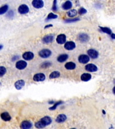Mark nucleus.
<instances>
[{
    "mask_svg": "<svg viewBox=\"0 0 115 129\" xmlns=\"http://www.w3.org/2000/svg\"><path fill=\"white\" fill-rule=\"evenodd\" d=\"M52 122V119L49 116H44L35 124V127L37 128H42L48 126Z\"/></svg>",
    "mask_w": 115,
    "mask_h": 129,
    "instance_id": "obj_1",
    "label": "nucleus"
},
{
    "mask_svg": "<svg viewBox=\"0 0 115 129\" xmlns=\"http://www.w3.org/2000/svg\"><path fill=\"white\" fill-rule=\"evenodd\" d=\"M52 52L49 49H42L38 52V55L43 58H48L51 55Z\"/></svg>",
    "mask_w": 115,
    "mask_h": 129,
    "instance_id": "obj_2",
    "label": "nucleus"
},
{
    "mask_svg": "<svg viewBox=\"0 0 115 129\" xmlns=\"http://www.w3.org/2000/svg\"><path fill=\"white\" fill-rule=\"evenodd\" d=\"M18 12L20 13V14H28L30 10H29V8L28 6L26 4H22V5H20L19 7H18Z\"/></svg>",
    "mask_w": 115,
    "mask_h": 129,
    "instance_id": "obj_3",
    "label": "nucleus"
},
{
    "mask_svg": "<svg viewBox=\"0 0 115 129\" xmlns=\"http://www.w3.org/2000/svg\"><path fill=\"white\" fill-rule=\"evenodd\" d=\"M46 76L44 73H36L33 77V80L36 82H39V81H43L45 80Z\"/></svg>",
    "mask_w": 115,
    "mask_h": 129,
    "instance_id": "obj_4",
    "label": "nucleus"
},
{
    "mask_svg": "<svg viewBox=\"0 0 115 129\" xmlns=\"http://www.w3.org/2000/svg\"><path fill=\"white\" fill-rule=\"evenodd\" d=\"M32 5L36 9H40L44 7V2L42 0H33Z\"/></svg>",
    "mask_w": 115,
    "mask_h": 129,
    "instance_id": "obj_5",
    "label": "nucleus"
},
{
    "mask_svg": "<svg viewBox=\"0 0 115 129\" xmlns=\"http://www.w3.org/2000/svg\"><path fill=\"white\" fill-rule=\"evenodd\" d=\"M79 62L82 64H86L90 61V56L87 54H81L78 57Z\"/></svg>",
    "mask_w": 115,
    "mask_h": 129,
    "instance_id": "obj_6",
    "label": "nucleus"
},
{
    "mask_svg": "<svg viewBox=\"0 0 115 129\" xmlns=\"http://www.w3.org/2000/svg\"><path fill=\"white\" fill-rule=\"evenodd\" d=\"M87 52H88V55L92 58H93V59H96V58H98L99 56V54L98 52V51H96V50H94V49H92V48L89 49V50L87 51Z\"/></svg>",
    "mask_w": 115,
    "mask_h": 129,
    "instance_id": "obj_7",
    "label": "nucleus"
},
{
    "mask_svg": "<svg viewBox=\"0 0 115 129\" xmlns=\"http://www.w3.org/2000/svg\"><path fill=\"white\" fill-rule=\"evenodd\" d=\"M85 69L88 71V72H96L98 71V67L96 65H95L94 64L92 63H90L85 65Z\"/></svg>",
    "mask_w": 115,
    "mask_h": 129,
    "instance_id": "obj_8",
    "label": "nucleus"
},
{
    "mask_svg": "<svg viewBox=\"0 0 115 129\" xmlns=\"http://www.w3.org/2000/svg\"><path fill=\"white\" fill-rule=\"evenodd\" d=\"M75 43L72 41H69V42H65L64 44V48L67 50H72L75 48Z\"/></svg>",
    "mask_w": 115,
    "mask_h": 129,
    "instance_id": "obj_9",
    "label": "nucleus"
},
{
    "mask_svg": "<svg viewBox=\"0 0 115 129\" xmlns=\"http://www.w3.org/2000/svg\"><path fill=\"white\" fill-rule=\"evenodd\" d=\"M26 67H27V62L25 60H18L16 64V69H18L19 70H22V69L26 68Z\"/></svg>",
    "mask_w": 115,
    "mask_h": 129,
    "instance_id": "obj_10",
    "label": "nucleus"
},
{
    "mask_svg": "<svg viewBox=\"0 0 115 129\" xmlns=\"http://www.w3.org/2000/svg\"><path fill=\"white\" fill-rule=\"evenodd\" d=\"M32 126V124L31 122L28 120H24L20 124V128L22 129H29L31 128Z\"/></svg>",
    "mask_w": 115,
    "mask_h": 129,
    "instance_id": "obj_11",
    "label": "nucleus"
},
{
    "mask_svg": "<svg viewBox=\"0 0 115 129\" xmlns=\"http://www.w3.org/2000/svg\"><path fill=\"white\" fill-rule=\"evenodd\" d=\"M56 42L59 44H63L66 42V36L63 34H59L56 37Z\"/></svg>",
    "mask_w": 115,
    "mask_h": 129,
    "instance_id": "obj_12",
    "label": "nucleus"
},
{
    "mask_svg": "<svg viewBox=\"0 0 115 129\" xmlns=\"http://www.w3.org/2000/svg\"><path fill=\"white\" fill-rule=\"evenodd\" d=\"M34 53L32 52H26L22 54V57L24 60H30L33 59L34 58Z\"/></svg>",
    "mask_w": 115,
    "mask_h": 129,
    "instance_id": "obj_13",
    "label": "nucleus"
},
{
    "mask_svg": "<svg viewBox=\"0 0 115 129\" xmlns=\"http://www.w3.org/2000/svg\"><path fill=\"white\" fill-rule=\"evenodd\" d=\"M54 39V36L53 35H46L42 38V42L44 44H49L52 42V40Z\"/></svg>",
    "mask_w": 115,
    "mask_h": 129,
    "instance_id": "obj_14",
    "label": "nucleus"
},
{
    "mask_svg": "<svg viewBox=\"0 0 115 129\" xmlns=\"http://www.w3.org/2000/svg\"><path fill=\"white\" fill-rule=\"evenodd\" d=\"M24 85H25V81L23 79H20V80L17 81L15 83V84H14V86H15L16 89H18V90L21 89Z\"/></svg>",
    "mask_w": 115,
    "mask_h": 129,
    "instance_id": "obj_15",
    "label": "nucleus"
},
{
    "mask_svg": "<svg viewBox=\"0 0 115 129\" xmlns=\"http://www.w3.org/2000/svg\"><path fill=\"white\" fill-rule=\"evenodd\" d=\"M72 2L68 0V1H66L65 2L64 4L62 5V8L64 10H70L71 8H72Z\"/></svg>",
    "mask_w": 115,
    "mask_h": 129,
    "instance_id": "obj_16",
    "label": "nucleus"
},
{
    "mask_svg": "<svg viewBox=\"0 0 115 129\" xmlns=\"http://www.w3.org/2000/svg\"><path fill=\"white\" fill-rule=\"evenodd\" d=\"M1 118L4 121H10L12 118V117L10 115V114L7 112H3L1 114Z\"/></svg>",
    "mask_w": 115,
    "mask_h": 129,
    "instance_id": "obj_17",
    "label": "nucleus"
},
{
    "mask_svg": "<svg viewBox=\"0 0 115 129\" xmlns=\"http://www.w3.org/2000/svg\"><path fill=\"white\" fill-rule=\"evenodd\" d=\"M67 120V116L66 115L61 114L57 116L56 118V122L58 123H62Z\"/></svg>",
    "mask_w": 115,
    "mask_h": 129,
    "instance_id": "obj_18",
    "label": "nucleus"
},
{
    "mask_svg": "<svg viewBox=\"0 0 115 129\" xmlns=\"http://www.w3.org/2000/svg\"><path fill=\"white\" fill-rule=\"evenodd\" d=\"M79 40L81 42H86L89 40V36L86 34H80L79 35Z\"/></svg>",
    "mask_w": 115,
    "mask_h": 129,
    "instance_id": "obj_19",
    "label": "nucleus"
},
{
    "mask_svg": "<svg viewBox=\"0 0 115 129\" xmlns=\"http://www.w3.org/2000/svg\"><path fill=\"white\" fill-rule=\"evenodd\" d=\"M92 78V75L90 73H83L81 75V80L83 81H88Z\"/></svg>",
    "mask_w": 115,
    "mask_h": 129,
    "instance_id": "obj_20",
    "label": "nucleus"
},
{
    "mask_svg": "<svg viewBox=\"0 0 115 129\" xmlns=\"http://www.w3.org/2000/svg\"><path fill=\"white\" fill-rule=\"evenodd\" d=\"M65 67L68 70H73L76 67V64L73 62H68L65 64Z\"/></svg>",
    "mask_w": 115,
    "mask_h": 129,
    "instance_id": "obj_21",
    "label": "nucleus"
},
{
    "mask_svg": "<svg viewBox=\"0 0 115 129\" xmlns=\"http://www.w3.org/2000/svg\"><path fill=\"white\" fill-rule=\"evenodd\" d=\"M68 57H69L68 54H60V55L57 57V60H58V62H63L67 60Z\"/></svg>",
    "mask_w": 115,
    "mask_h": 129,
    "instance_id": "obj_22",
    "label": "nucleus"
},
{
    "mask_svg": "<svg viewBox=\"0 0 115 129\" xmlns=\"http://www.w3.org/2000/svg\"><path fill=\"white\" fill-rule=\"evenodd\" d=\"M61 75L60 73L56 71H53L49 75V78L50 79H56V78H58Z\"/></svg>",
    "mask_w": 115,
    "mask_h": 129,
    "instance_id": "obj_23",
    "label": "nucleus"
},
{
    "mask_svg": "<svg viewBox=\"0 0 115 129\" xmlns=\"http://www.w3.org/2000/svg\"><path fill=\"white\" fill-rule=\"evenodd\" d=\"M100 29L102 32L104 33H106V34H112V30L110 29L109 28H107V27H102V26H100Z\"/></svg>",
    "mask_w": 115,
    "mask_h": 129,
    "instance_id": "obj_24",
    "label": "nucleus"
},
{
    "mask_svg": "<svg viewBox=\"0 0 115 129\" xmlns=\"http://www.w3.org/2000/svg\"><path fill=\"white\" fill-rule=\"evenodd\" d=\"M67 14L70 18H74L75 16H76L77 14V11L76 10H71L70 11L67 12Z\"/></svg>",
    "mask_w": 115,
    "mask_h": 129,
    "instance_id": "obj_25",
    "label": "nucleus"
},
{
    "mask_svg": "<svg viewBox=\"0 0 115 129\" xmlns=\"http://www.w3.org/2000/svg\"><path fill=\"white\" fill-rule=\"evenodd\" d=\"M8 10V5H4V6L0 7V15L6 14Z\"/></svg>",
    "mask_w": 115,
    "mask_h": 129,
    "instance_id": "obj_26",
    "label": "nucleus"
},
{
    "mask_svg": "<svg viewBox=\"0 0 115 129\" xmlns=\"http://www.w3.org/2000/svg\"><path fill=\"white\" fill-rule=\"evenodd\" d=\"M58 18V16L56 15V14H54L53 13H50L48 14L47 18H46V20H52V19H56V18Z\"/></svg>",
    "mask_w": 115,
    "mask_h": 129,
    "instance_id": "obj_27",
    "label": "nucleus"
},
{
    "mask_svg": "<svg viewBox=\"0 0 115 129\" xmlns=\"http://www.w3.org/2000/svg\"><path fill=\"white\" fill-rule=\"evenodd\" d=\"M6 68L5 67H3V66H0V77H2L4 76V75L6 73Z\"/></svg>",
    "mask_w": 115,
    "mask_h": 129,
    "instance_id": "obj_28",
    "label": "nucleus"
},
{
    "mask_svg": "<svg viewBox=\"0 0 115 129\" xmlns=\"http://www.w3.org/2000/svg\"><path fill=\"white\" fill-rule=\"evenodd\" d=\"M63 104V102H61V101H59V102H57L54 103V106H52V107H50V108H49V110H55V109L57 108V106H59L60 104Z\"/></svg>",
    "mask_w": 115,
    "mask_h": 129,
    "instance_id": "obj_29",
    "label": "nucleus"
},
{
    "mask_svg": "<svg viewBox=\"0 0 115 129\" xmlns=\"http://www.w3.org/2000/svg\"><path fill=\"white\" fill-rule=\"evenodd\" d=\"M52 10L53 12H56L58 10V8H57V0H54L53 5H52Z\"/></svg>",
    "mask_w": 115,
    "mask_h": 129,
    "instance_id": "obj_30",
    "label": "nucleus"
},
{
    "mask_svg": "<svg viewBox=\"0 0 115 129\" xmlns=\"http://www.w3.org/2000/svg\"><path fill=\"white\" fill-rule=\"evenodd\" d=\"M79 20V18H72V19H67V20H65V22H67V23H71V22H77Z\"/></svg>",
    "mask_w": 115,
    "mask_h": 129,
    "instance_id": "obj_31",
    "label": "nucleus"
},
{
    "mask_svg": "<svg viewBox=\"0 0 115 129\" xmlns=\"http://www.w3.org/2000/svg\"><path fill=\"white\" fill-rule=\"evenodd\" d=\"M78 14L79 15H83V14H85L87 13V10L83 8H81L79 9L78 10Z\"/></svg>",
    "mask_w": 115,
    "mask_h": 129,
    "instance_id": "obj_32",
    "label": "nucleus"
},
{
    "mask_svg": "<svg viewBox=\"0 0 115 129\" xmlns=\"http://www.w3.org/2000/svg\"><path fill=\"white\" fill-rule=\"evenodd\" d=\"M51 62H43L42 64H41V67L42 68H46V67H48L51 66Z\"/></svg>",
    "mask_w": 115,
    "mask_h": 129,
    "instance_id": "obj_33",
    "label": "nucleus"
},
{
    "mask_svg": "<svg viewBox=\"0 0 115 129\" xmlns=\"http://www.w3.org/2000/svg\"><path fill=\"white\" fill-rule=\"evenodd\" d=\"M8 16H9V17H12V16H14V12H13L12 10L9 11V12H8Z\"/></svg>",
    "mask_w": 115,
    "mask_h": 129,
    "instance_id": "obj_34",
    "label": "nucleus"
},
{
    "mask_svg": "<svg viewBox=\"0 0 115 129\" xmlns=\"http://www.w3.org/2000/svg\"><path fill=\"white\" fill-rule=\"evenodd\" d=\"M52 24H49V25H47V26H46L45 27H44V28H50V27H52Z\"/></svg>",
    "mask_w": 115,
    "mask_h": 129,
    "instance_id": "obj_35",
    "label": "nucleus"
},
{
    "mask_svg": "<svg viewBox=\"0 0 115 129\" xmlns=\"http://www.w3.org/2000/svg\"><path fill=\"white\" fill-rule=\"evenodd\" d=\"M111 36H112V38H113V39H114L115 38V34H111Z\"/></svg>",
    "mask_w": 115,
    "mask_h": 129,
    "instance_id": "obj_36",
    "label": "nucleus"
},
{
    "mask_svg": "<svg viewBox=\"0 0 115 129\" xmlns=\"http://www.w3.org/2000/svg\"><path fill=\"white\" fill-rule=\"evenodd\" d=\"M2 48H3V46H2V45H0V50H1Z\"/></svg>",
    "mask_w": 115,
    "mask_h": 129,
    "instance_id": "obj_37",
    "label": "nucleus"
},
{
    "mask_svg": "<svg viewBox=\"0 0 115 129\" xmlns=\"http://www.w3.org/2000/svg\"><path fill=\"white\" fill-rule=\"evenodd\" d=\"M0 85H1V82H0Z\"/></svg>",
    "mask_w": 115,
    "mask_h": 129,
    "instance_id": "obj_38",
    "label": "nucleus"
}]
</instances>
